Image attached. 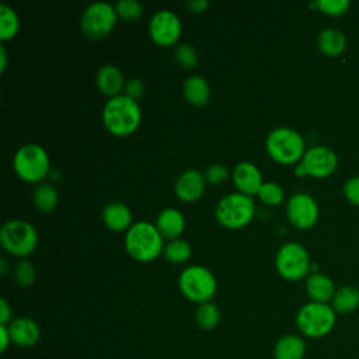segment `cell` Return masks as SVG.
<instances>
[{"label": "cell", "mask_w": 359, "mask_h": 359, "mask_svg": "<svg viewBox=\"0 0 359 359\" xmlns=\"http://www.w3.org/2000/svg\"><path fill=\"white\" fill-rule=\"evenodd\" d=\"M142 119V111L136 100L126 94L111 97L102 108V122L115 136H128L133 133Z\"/></svg>", "instance_id": "obj_1"}, {"label": "cell", "mask_w": 359, "mask_h": 359, "mask_svg": "<svg viewBox=\"0 0 359 359\" xmlns=\"http://www.w3.org/2000/svg\"><path fill=\"white\" fill-rule=\"evenodd\" d=\"M163 236L150 222H135L125 234V248L128 254L140 262H149L157 258L164 248Z\"/></svg>", "instance_id": "obj_2"}, {"label": "cell", "mask_w": 359, "mask_h": 359, "mask_svg": "<svg viewBox=\"0 0 359 359\" xmlns=\"http://www.w3.org/2000/svg\"><path fill=\"white\" fill-rule=\"evenodd\" d=\"M337 323V313L330 303L309 302L296 314V325L307 338H323L328 335Z\"/></svg>", "instance_id": "obj_3"}, {"label": "cell", "mask_w": 359, "mask_h": 359, "mask_svg": "<svg viewBox=\"0 0 359 359\" xmlns=\"http://www.w3.org/2000/svg\"><path fill=\"white\" fill-rule=\"evenodd\" d=\"M265 149L275 161L280 164H294L302 160L306 144L303 136L287 126H278L273 128L266 139H265Z\"/></svg>", "instance_id": "obj_4"}, {"label": "cell", "mask_w": 359, "mask_h": 359, "mask_svg": "<svg viewBox=\"0 0 359 359\" xmlns=\"http://www.w3.org/2000/svg\"><path fill=\"white\" fill-rule=\"evenodd\" d=\"M181 293L191 302L206 303L215 296L217 282L215 275L202 265H189L184 268L178 276Z\"/></svg>", "instance_id": "obj_5"}, {"label": "cell", "mask_w": 359, "mask_h": 359, "mask_svg": "<svg viewBox=\"0 0 359 359\" xmlns=\"http://www.w3.org/2000/svg\"><path fill=\"white\" fill-rule=\"evenodd\" d=\"M13 167L22 181L39 182L49 174L50 161L42 146L36 143H27L15 151Z\"/></svg>", "instance_id": "obj_6"}, {"label": "cell", "mask_w": 359, "mask_h": 359, "mask_svg": "<svg viewBox=\"0 0 359 359\" xmlns=\"http://www.w3.org/2000/svg\"><path fill=\"white\" fill-rule=\"evenodd\" d=\"M255 213V205L250 195L231 192L223 196L215 209L216 220L227 229H241L247 226Z\"/></svg>", "instance_id": "obj_7"}, {"label": "cell", "mask_w": 359, "mask_h": 359, "mask_svg": "<svg viewBox=\"0 0 359 359\" xmlns=\"http://www.w3.org/2000/svg\"><path fill=\"white\" fill-rule=\"evenodd\" d=\"M0 243L7 252L15 257H27L35 250L38 234L29 222L13 219L1 226Z\"/></svg>", "instance_id": "obj_8"}, {"label": "cell", "mask_w": 359, "mask_h": 359, "mask_svg": "<svg viewBox=\"0 0 359 359\" xmlns=\"http://www.w3.org/2000/svg\"><path fill=\"white\" fill-rule=\"evenodd\" d=\"M275 268L287 280H300L307 276L311 262L307 250L296 241H287L276 252Z\"/></svg>", "instance_id": "obj_9"}, {"label": "cell", "mask_w": 359, "mask_h": 359, "mask_svg": "<svg viewBox=\"0 0 359 359\" xmlns=\"http://www.w3.org/2000/svg\"><path fill=\"white\" fill-rule=\"evenodd\" d=\"M116 10L108 1H94L88 4L80 20L83 34L93 39H100L108 35L116 24Z\"/></svg>", "instance_id": "obj_10"}, {"label": "cell", "mask_w": 359, "mask_h": 359, "mask_svg": "<svg viewBox=\"0 0 359 359\" xmlns=\"http://www.w3.org/2000/svg\"><path fill=\"white\" fill-rule=\"evenodd\" d=\"M286 215L294 227L304 230L317 223L320 209L311 195L306 192H296L287 199Z\"/></svg>", "instance_id": "obj_11"}, {"label": "cell", "mask_w": 359, "mask_h": 359, "mask_svg": "<svg viewBox=\"0 0 359 359\" xmlns=\"http://www.w3.org/2000/svg\"><path fill=\"white\" fill-rule=\"evenodd\" d=\"M180 17L171 10H158L149 21V32L154 43L160 46L174 45L181 35Z\"/></svg>", "instance_id": "obj_12"}, {"label": "cell", "mask_w": 359, "mask_h": 359, "mask_svg": "<svg viewBox=\"0 0 359 359\" xmlns=\"http://www.w3.org/2000/svg\"><path fill=\"white\" fill-rule=\"evenodd\" d=\"M338 164V157L334 150L327 146H311L307 149L300 160V165L303 167L306 175H311L316 178H324L331 175Z\"/></svg>", "instance_id": "obj_13"}, {"label": "cell", "mask_w": 359, "mask_h": 359, "mask_svg": "<svg viewBox=\"0 0 359 359\" xmlns=\"http://www.w3.org/2000/svg\"><path fill=\"white\" fill-rule=\"evenodd\" d=\"M205 182V174H202L199 170L189 168L178 175L174 184V192L181 201L194 202L203 194Z\"/></svg>", "instance_id": "obj_14"}, {"label": "cell", "mask_w": 359, "mask_h": 359, "mask_svg": "<svg viewBox=\"0 0 359 359\" xmlns=\"http://www.w3.org/2000/svg\"><path fill=\"white\" fill-rule=\"evenodd\" d=\"M231 178L238 192L250 196L258 194L261 185L264 184L261 171L254 163L250 161H240L236 164L231 171Z\"/></svg>", "instance_id": "obj_15"}, {"label": "cell", "mask_w": 359, "mask_h": 359, "mask_svg": "<svg viewBox=\"0 0 359 359\" xmlns=\"http://www.w3.org/2000/svg\"><path fill=\"white\" fill-rule=\"evenodd\" d=\"M11 342L21 348L34 346L39 339V327L29 317L14 318L8 325Z\"/></svg>", "instance_id": "obj_16"}, {"label": "cell", "mask_w": 359, "mask_h": 359, "mask_svg": "<svg viewBox=\"0 0 359 359\" xmlns=\"http://www.w3.org/2000/svg\"><path fill=\"white\" fill-rule=\"evenodd\" d=\"M95 83L98 90L111 98L121 94L126 81L123 80V74L119 67L115 65H104L97 72Z\"/></svg>", "instance_id": "obj_17"}, {"label": "cell", "mask_w": 359, "mask_h": 359, "mask_svg": "<svg viewBox=\"0 0 359 359\" xmlns=\"http://www.w3.org/2000/svg\"><path fill=\"white\" fill-rule=\"evenodd\" d=\"M335 290L332 279L324 273L313 272L306 278V292L311 302L328 303L332 300Z\"/></svg>", "instance_id": "obj_18"}, {"label": "cell", "mask_w": 359, "mask_h": 359, "mask_svg": "<svg viewBox=\"0 0 359 359\" xmlns=\"http://www.w3.org/2000/svg\"><path fill=\"white\" fill-rule=\"evenodd\" d=\"M154 224L161 233V236L170 241L178 238V236L184 231L185 219L178 209L165 208L157 215Z\"/></svg>", "instance_id": "obj_19"}, {"label": "cell", "mask_w": 359, "mask_h": 359, "mask_svg": "<svg viewBox=\"0 0 359 359\" xmlns=\"http://www.w3.org/2000/svg\"><path fill=\"white\" fill-rule=\"evenodd\" d=\"M102 220L105 226L114 231L128 230L132 223L130 209L121 202H109L102 209Z\"/></svg>", "instance_id": "obj_20"}, {"label": "cell", "mask_w": 359, "mask_h": 359, "mask_svg": "<svg viewBox=\"0 0 359 359\" xmlns=\"http://www.w3.org/2000/svg\"><path fill=\"white\" fill-rule=\"evenodd\" d=\"M306 355V342L300 335L286 334L280 337L273 348L275 359H303Z\"/></svg>", "instance_id": "obj_21"}, {"label": "cell", "mask_w": 359, "mask_h": 359, "mask_svg": "<svg viewBox=\"0 0 359 359\" xmlns=\"http://www.w3.org/2000/svg\"><path fill=\"white\" fill-rule=\"evenodd\" d=\"M317 46L327 56H338L346 48L345 34L338 28H324L317 35Z\"/></svg>", "instance_id": "obj_22"}, {"label": "cell", "mask_w": 359, "mask_h": 359, "mask_svg": "<svg viewBox=\"0 0 359 359\" xmlns=\"http://www.w3.org/2000/svg\"><path fill=\"white\" fill-rule=\"evenodd\" d=\"M182 93L187 101L192 105H205L210 97V87L205 77L192 74L185 79L182 84Z\"/></svg>", "instance_id": "obj_23"}, {"label": "cell", "mask_w": 359, "mask_h": 359, "mask_svg": "<svg viewBox=\"0 0 359 359\" xmlns=\"http://www.w3.org/2000/svg\"><path fill=\"white\" fill-rule=\"evenodd\" d=\"M331 307L338 314H348L359 307V289L352 285L341 286L335 290Z\"/></svg>", "instance_id": "obj_24"}, {"label": "cell", "mask_w": 359, "mask_h": 359, "mask_svg": "<svg viewBox=\"0 0 359 359\" xmlns=\"http://www.w3.org/2000/svg\"><path fill=\"white\" fill-rule=\"evenodd\" d=\"M35 206L42 212H50L57 205V191L52 184L42 182L39 184L32 195Z\"/></svg>", "instance_id": "obj_25"}, {"label": "cell", "mask_w": 359, "mask_h": 359, "mask_svg": "<svg viewBox=\"0 0 359 359\" xmlns=\"http://www.w3.org/2000/svg\"><path fill=\"white\" fill-rule=\"evenodd\" d=\"M20 28L17 13L7 4H0V39L7 41L15 36Z\"/></svg>", "instance_id": "obj_26"}, {"label": "cell", "mask_w": 359, "mask_h": 359, "mask_svg": "<svg viewBox=\"0 0 359 359\" xmlns=\"http://www.w3.org/2000/svg\"><path fill=\"white\" fill-rule=\"evenodd\" d=\"M195 320L202 330H213L220 321V310L213 302L202 303L195 311Z\"/></svg>", "instance_id": "obj_27"}, {"label": "cell", "mask_w": 359, "mask_h": 359, "mask_svg": "<svg viewBox=\"0 0 359 359\" xmlns=\"http://www.w3.org/2000/svg\"><path fill=\"white\" fill-rule=\"evenodd\" d=\"M163 254L165 259H168L170 262L181 264L191 257V245L188 244V241L182 238H174L164 244Z\"/></svg>", "instance_id": "obj_28"}, {"label": "cell", "mask_w": 359, "mask_h": 359, "mask_svg": "<svg viewBox=\"0 0 359 359\" xmlns=\"http://www.w3.org/2000/svg\"><path fill=\"white\" fill-rule=\"evenodd\" d=\"M258 198L265 205L275 206V205H279L283 201L285 191L279 184L272 182V181H266L261 185V188L258 191Z\"/></svg>", "instance_id": "obj_29"}, {"label": "cell", "mask_w": 359, "mask_h": 359, "mask_svg": "<svg viewBox=\"0 0 359 359\" xmlns=\"http://www.w3.org/2000/svg\"><path fill=\"white\" fill-rule=\"evenodd\" d=\"M114 6L118 17L126 21L137 20L143 14V7L137 0H118Z\"/></svg>", "instance_id": "obj_30"}, {"label": "cell", "mask_w": 359, "mask_h": 359, "mask_svg": "<svg viewBox=\"0 0 359 359\" xmlns=\"http://www.w3.org/2000/svg\"><path fill=\"white\" fill-rule=\"evenodd\" d=\"M175 60L184 69H191L198 63V52L191 43H178L174 50Z\"/></svg>", "instance_id": "obj_31"}, {"label": "cell", "mask_w": 359, "mask_h": 359, "mask_svg": "<svg viewBox=\"0 0 359 359\" xmlns=\"http://www.w3.org/2000/svg\"><path fill=\"white\" fill-rule=\"evenodd\" d=\"M14 279L18 286H29L35 280L34 265L28 259H21L14 269Z\"/></svg>", "instance_id": "obj_32"}, {"label": "cell", "mask_w": 359, "mask_h": 359, "mask_svg": "<svg viewBox=\"0 0 359 359\" xmlns=\"http://www.w3.org/2000/svg\"><path fill=\"white\" fill-rule=\"evenodd\" d=\"M314 3L320 11L332 17L346 13V10L351 7V3L348 0H317Z\"/></svg>", "instance_id": "obj_33"}, {"label": "cell", "mask_w": 359, "mask_h": 359, "mask_svg": "<svg viewBox=\"0 0 359 359\" xmlns=\"http://www.w3.org/2000/svg\"><path fill=\"white\" fill-rule=\"evenodd\" d=\"M229 177V168L224 164H210L205 171V180L210 184H220Z\"/></svg>", "instance_id": "obj_34"}, {"label": "cell", "mask_w": 359, "mask_h": 359, "mask_svg": "<svg viewBox=\"0 0 359 359\" xmlns=\"http://www.w3.org/2000/svg\"><path fill=\"white\" fill-rule=\"evenodd\" d=\"M342 191H344L345 198H346L351 203L359 206V175H355V177L348 178V180L345 181V184H344Z\"/></svg>", "instance_id": "obj_35"}, {"label": "cell", "mask_w": 359, "mask_h": 359, "mask_svg": "<svg viewBox=\"0 0 359 359\" xmlns=\"http://www.w3.org/2000/svg\"><path fill=\"white\" fill-rule=\"evenodd\" d=\"M123 94H126L128 97L136 100L139 98L142 94H143V83L139 80V79H129L126 83H125V87H123Z\"/></svg>", "instance_id": "obj_36"}, {"label": "cell", "mask_w": 359, "mask_h": 359, "mask_svg": "<svg viewBox=\"0 0 359 359\" xmlns=\"http://www.w3.org/2000/svg\"><path fill=\"white\" fill-rule=\"evenodd\" d=\"M11 314H13L11 306L6 299H1L0 300V325H8L13 321Z\"/></svg>", "instance_id": "obj_37"}, {"label": "cell", "mask_w": 359, "mask_h": 359, "mask_svg": "<svg viewBox=\"0 0 359 359\" xmlns=\"http://www.w3.org/2000/svg\"><path fill=\"white\" fill-rule=\"evenodd\" d=\"M11 344V335L7 325H0V351L6 352L8 345Z\"/></svg>", "instance_id": "obj_38"}, {"label": "cell", "mask_w": 359, "mask_h": 359, "mask_svg": "<svg viewBox=\"0 0 359 359\" xmlns=\"http://www.w3.org/2000/svg\"><path fill=\"white\" fill-rule=\"evenodd\" d=\"M187 7L194 13H202L209 7L208 0H191L187 3Z\"/></svg>", "instance_id": "obj_39"}, {"label": "cell", "mask_w": 359, "mask_h": 359, "mask_svg": "<svg viewBox=\"0 0 359 359\" xmlns=\"http://www.w3.org/2000/svg\"><path fill=\"white\" fill-rule=\"evenodd\" d=\"M6 66H7V52H6V48L1 45L0 46V72L1 73L6 70Z\"/></svg>", "instance_id": "obj_40"}, {"label": "cell", "mask_w": 359, "mask_h": 359, "mask_svg": "<svg viewBox=\"0 0 359 359\" xmlns=\"http://www.w3.org/2000/svg\"><path fill=\"white\" fill-rule=\"evenodd\" d=\"M7 273V261L6 258H0V275L4 276Z\"/></svg>", "instance_id": "obj_41"}]
</instances>
